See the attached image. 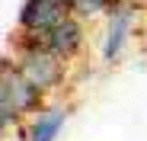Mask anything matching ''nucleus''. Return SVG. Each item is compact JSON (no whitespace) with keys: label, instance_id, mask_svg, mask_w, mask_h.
Instances as JSON below:
<instances>
[{"label":"nucleus","instance_id":"obj_1","mask_svg":"<svg viewBox=\"0 0 147 141\" xmlns=\"http://www.w3.org/2000/svg\"><path fill=\"white\" fill-rule=\"evenodd\" d=\"M38 109H42V90L29 83L19 70H10V64H3V77H0V122H3V128L16 122L19 115H29Z\"/></svg>","mask_w":147,"mask_h":141},{"label":"nucleus","instance_id":"obj_2","mask_svg":"<svg viewBox=\"0 0 147 141\" xmlns=\"http://www.w3.org/2000/svg\"><path fill=\"white\" fill-rule=\"evenodd\" d=\"M16 70H19V74L26 77L29 83H35L42 93H45V90H55V87L61 83V74H64L61 58H58L55 52H48L38 39L19 52V64H16Z\"/></svg>","mask_w":147,"mask_h":141},{"label":"nucleus","instance_id":"obj_3","mask_svg":"<svg viewBox=\"0 0 147 141\" xmlns=\"http://www.w3.org/2000/svg\"><path fill=\"white\" fill-rule=\"evenodd\" d=\"M67 16H70V3L67 0H22L16 26H19V32H26L32 39H42L45 32H51Z\"/></svg>","mask_w":147,"mask_h":141},{"label":"nucleus","instance_id":"obj_4","mask_svg":"<svg viewBox=\"0 0 147 141\" xmlns=\"http://www.w3.org/2000/svg\"><path fill=\"white\" fill-rule=\"evenodd\" d=\"M131 26H134V10L128 3H121L115 13H109L106 35H102V61L106 64H115L121 58V52L128 45V35H131Z\"/></svg>","mask_w":147,"mask_h":141},{"label":"nucleus","instance_id":"obj_5","mask_svg":"<svg viewBox=\"0 0 147 141\" xmlns=\"http://www.w3.org/2000/svg\"><path fill=\"white\" fill-rule=\"evenodd\" d=\"M42 45H45L48 52H55L61 61L74 58V55L83 48V19H77V16L70 13L67 19L58 22L51 32H45V35H42Z\"/></svg>","mask_w":147,"mask_h":141},{"label":"nucleus","instance_id":"obj_6","mask_svg":"<svg viewBox=\"0 0 147 141\" xmlns=\"http://www.w3.org/2000/svg\"><path fill=\"white\" fill-rule=\"evenodd\" d=\"M67 115H70L67 106H45V109H38L35 119L29 122L26 138H29V141H55V138L61 135L64 122H67Z\"/></svg>","mask_w":147,"mask_h":141},{"label":"nucleus","instance_id":"obj_7","mask_svg":"<svg viewBox=\"0 0 147 141\" xmlns=\"http://www.w3.org/2000/svg\"><path fill=\"white\" fill-rule=\"evenodd\" d=\"M121 0H70V13L77 19H93L99 13H115Z\"/></svg>","mask_w":147,"mask_h":141},{"label":"nucleus","instance_id":"obj_8","mask_svg":"<svg viewBox=\"0 0 147 141\" xmlns=\"http://www.w3.org/2000/svg\"><path fill=\"white\" fill-rule=\"evenodd\" d=\"M67 3H70V0H67Z\"/></svg>","mask_w":147,"mask_h":141}]
</instances>
